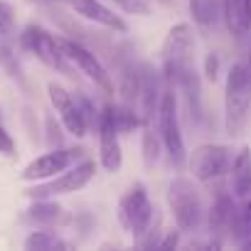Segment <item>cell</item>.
I'll return each instance as SVG.
<instances>
[{"label":"cell","instance_id":"obj_1","mask_svg":"<svg viewBox=\"0 0 251 251\" xmlns=\"http://www.w3.org/2000/svg\"><path fill=\"white\" fill-rule=\"evenodd\" d=\"M251 113V67L246 62L231 64L224 86V128L229 138H239Z\"/></svg>","mask_w":251,"mask_h":251},{"label":"cell","instance_id":"obj_2","mask_svg":"<svg viewBox=\"0 0 251 251\" xmlns=\"http://www.w3.org/2000/svg\"><path fill=\"white\" fill-rule=\"evenodd\" d=\"M163 79L168 86H177L180 79L195 69V32L190 23H177L163 40Z\"/></svg>","mask_w":251,"mask_h":251},{"label":"cell","instance_id":"obj_3","mask_svg":"<svg viewBox=\"0 0 251 251\" xmlns=\"http://www.w3.org/2000/svg\"><path fill=\"white\" fill-rule=\"evenodd\" d=\"M168 207L180 231H195L204 219V204H202L200 187L185 175L173 177V182L168 185Z\"/></svg>","mask_w":251,"mask_h":251},{"label":"cell","instance_id":"obj_4","mask_svg":"<svg viewBox=\"0 0 251 251\" xmlns=\"http://www.w3.org/2000/svg\"><path fill=\"white\" fill-rule=\"evenodd\" d=\"M158 131H160L163 148H165L173 168L182 170L187 165V148H185L180 113H177V94L168 84H165V91H163V99H160V108H158Z\"/></svg>","mask_w":251,"mask_h":251},{"label":"cell","instance_id":"obj_5","mask_svg":"<svg viewBox=\"0 0 251 251\" xmlns=\"http://www.w3.org/2000/svg\"><path fill=\"white\" fill-rule=\"evenodd\" d=\"M234 160V151L224 143H202L187 155V168L192 173V180L204 185H217L229 175Z\"/></svg>","mask_w":251,"mask_h":251},{"label":"cell","instance_id":"obj_6","mask_svg":"<svg viewBox=\"0 0 251 251\" xmlns=\"http://www.w3.org/2000/svg\"><path fill=\"white\" fill-rule=\"evenodd\" d=\"M96 175V163L91 158H84L79 163H74L72 168H67L64 173L50 177V180H42V182H35L25 195L30 200H50V197H62V195H72V192H79L84 190Z\"/></svg>","mask_w":251,"mask_h":251},{"label":"cell","instance_id":"obj_7","mask_svg":"<svg viewBox=\"0 0 251 251\" xmlns=\"http://www.w3.org/2000/svg\"><path fill=\"white\" fill-rule=\"evenodd\" d=\"M20 47L30 54H35L45 67L50 69H57L59 74L74 79V64L64 57L59 42H57V35H50L45 27L40 25H27L20 35Z\"/></svg>","mask_w":251,"mask_h":251},{"label":"cell","instance_id":"obj_8","mask_svg":"<svg viewBox=\"0 0 251 251\" xmlns=\"http://www.w3.org/2000/svg\"><path fill=\"white\" fill-rule=\"evenodd\" d=\"M118 222L121 226L128 231L131 236H143V231L148 229L153 214H155V207L148 197V190L143 182H133L128 190L123 192V197L118 200Z\"/></svg>","mask_w":251,"mask_h":251},{"label":"cell","instance_id":"obj_9","mask_svg":"<svg viewBox=\"0 0 251 251\" xmlns=\"http://www.w3.org/2000/svg\"><path fill=\"white\" fill-rule=\"evenodd\" d=\"M57 42H59L64 57H67L89 81H94V86H99V89H101L103 94H108V96L116 91L113 74L101 64V59H99L84 42H79V40H74V37H59V35H57Z\"/></svg>","mask_w":251,"mask_h":251},{"label":"cell","instance_id":"obj_10","mask_svg":"<svg viewBox=\"0 0 251 251\" xmlns=\"http://www.w3.org/2000/svg\"><path fill=\"white\" fill-rule=\"evenodd\" d=\"M84 158H86V151H84L81 146H76V148H67V146H62V148H50L47 153H42V155H37L32 163H27V165L23 168L20 177H23L25 182H42V180H50V177L64 173L67 168H72L74 163H79V160H84Z\"/></svg>","mask_w":251,"mask_h":251},{"label":"cell","instance_id":"obj_11","mask_svg":"<svg viewBox=\"0 0 251 251\" xmlns=\"http://www.w3.org/2000/svg\"><path fill=\"white\" fill-rule=\"evenodd\" d=\"M47 94H50V101L64 126V131L74 138H84L86 131H89V121L84 116V108L76 99V94H72L69 89H64L59 81H50L47 84Z\"/></svg>","mask_w":251,"mask_h":251},{"label":"cell","instance_id":"obj_12","mask_svg":"<svg viewBox=\"0 0 251 251\" xmlns=\"http://www.w3.org/2000/svg\"><path fill=\"white\" fill-rule=\"evenodd\" d=\"M64 3L84 20L94 23V25H101L116 35H126L128 32V23H126L121 15H116L111 8H106L99 0H64Z\"/></svg>","mask_w":251,"mask_h":251},{"label":"cell","instance_id":"obj_13","mask_svg":"<svg viewBox=\"0 0 251 251\" xmlns=\"http://www.w3.org/2000/svg\"><path fill=\"white\" fill-rule=\"evenodd\" d=\"M99 163L106 173H118L123 165V151H121V133L113 128V123L101 116L99 126Z\"/></svg>","mask_w":251,"mask_h":251},{"label":"cell","instance_id":"obj_14","mask_svg":"<svg viewBox=\"0 0 251 251\" xmlns=\"http://www.w3.org/2000/svg\"><path fill=\"white\" fill-rule=\"evenodd\" d=\"M229 185H231L234 197L239 200L251 195V148L249 146H241L234 153V160L229 168Z\"/></svg>","mask_w":251,"mask_h":251},{"label":"cell","instance_id":"obj_15","mask_svg":"<svg viewBox=\"0 0 251 251\" xmlns=\"http://www.w3.org/2000/svg\"><path fill=\"white\" fill-rule=\"evenodd\" d=\"M101 116L108 118L113 123V128L126 136V133H133L136 128H143V118H141V111H136V106L131 103H106L101 108Z\"/></svg>","mask_w":251,"mask_h":251},{"label":"cell","instance_id":"obj_16","mask_svg":"<svg viewBox=\"0 0 251 251\" xmlns=\"http://www.w3.org/2000/svg\"><path fill=\"white\" fill-rule=\"evenodd\" d=\"M222 15L231 37H244L251 30V0H222Z\"/></svg>","mask_w":251,"mask_h":251},{"label":"cell","instance_id":"obj_17","mask_svg":"<svg viewBox=\"0 0 251 251\" xmlns=\"http://www.w3.org/2000/svg\"><path fill=\"white\" fill-rule=\"evenodd\" d=\"M25 217L35 226L54 229L64 219V209H62L59 202H54V197H50V200H32V204H30V209H27Z\"/></svg>","mask_w":251,"mask_h":251},{"label":"cell","instance_id":"obj_18","mask_svg":"<svg viewBox=\"0 0 251 251\" xmlns=\"http://www.w3.org/2000/svg\"><path fill=\"white\" fill-rule=\"evenodd\" d=\"M25 249L30 251H54V249H72V244L67 239H62L54 229H47V226H40L37 231H32L25 244Z\"/></svg>","mask_w":251,"mask_h":251},{"label":"cell","instance_id":"obj_19","mask_svg":"<svg viewBox=\"0 0 251 251\" xmlns=\"http://www.w3.org/2000/svg\"><path fill=\"white\" fill-rule=\"evenodd\" d=\"M163 138L158 131V123H143V138H141V153H143V163L148 168H153L160 160L163 153Z\"/></svg>","mask_w":251,"mask_h":251},{"label":"cell","instance_id":"obj_20","mask_svg":"<svg viewBox=\"0 0 251 251\" xmlns=\"http://www.w3.org/2000/svg\"><path fill=\"white\" fill-rule=\"evenodd\" d=\"M190 15L200 27H209L217 20V0H190Z\"/></svg>","mask_w":251,"mask_h":251},{"label":"cell","instance_id":"obj_21","mask_svg":"<svg viewBox=\"0 0 251 251\" xmlns=\"http://www.w3.org/2000/svg\"><path fill=\"white\" fill-rule=\"evenodd\" d=\"M62 121H57L52 113L45 116V141L50 148H62L64 146V133H62Z\"/></svg>","mask_w":251,"mask_h":251},{"label":"cell","instance_id":"obj_22","mask_svg":"<svg viewBox=\"0 0 251 251\" xmlns=\"http://www.w3.org/2000/svg\"><path fill=\"white\" fill-rule=\"evenodd\" d=\"M15 32V8L8 0H0V37L8 40Z\"/></svg>","mask_w":251,"mask_h":251},{"label":"cell","instance_id":"obj_23","mask_svg":"<svg viewBox=\"0 0 251 251\" xmlns=\"http://www.w3.org/2000/svg\"><path fill=\"white\" fill-rule=\"evenodd\" d=\"M111 3L126 15H138V18L151 15V0H111Z\"/></svg>","mask_w":251,"mask_h":251},{"label":"cell","instance_id":"obj_24","mask_svg":"<svg viewBox=\"0 0 251 251\" xmlns=\"http://www.w3.org/2000/svg\"><path fill=\"white\" fill-rule=\"evenodd\" d=\"M0 155H5V158H15L18 155V146H15L13 136L8 133V128L3 126V121H0Z\"/></svg>","mask_w":251,"mask_h":251},{"label":"cell","instance_id":"obj_25","mask_svg":"<svg viewBox=\"0 0 251 251\" xmlns=\"http://www.w3.org/2000/svg\"><path fill=\"white\" fill-rule=\"evenodd\" d=\"M180 229L175 226V229H168V231H163L160 234V239H158V249H175V246H180Z\"/></svg>","mask_w":251,"mask_h":251},{"label":"cell","instance_id":"obj_26","mask_svg":"<svg viewBox=\"0 0 251 251\" xmlns=\"http://www.w3.org/2000/svg\"><path fill=\"white\" fill-rule=\"evenodd\" d=\"M217 74H219V54L209 52L207 59H204V76L209 81H217Z\"/></svg>","mask_w":251,"mask_h":251},{"label":"cell","instance_id":"obj_27","mask_svg":"<svg viewBox=\"0 0 251 251\" xmlns=\"http://www.w3.org/2000/svg\"><path fill=\"white\" fill-rule=\"evenodd\" d=\"M239 209H241V217H244L246 226L251 229V195H249V197H244V204H241Z\"/></svg>","mask_w":251,"mask_h":251},{"label":"cell","instance_id":"obj_28","mask_svg":"<svg viewBox=\"0 0 251 251\" xmlns=\"http://www.w3.org/2000/svg\"><path fill=\"white\" fill-rule=\"evenodd\" d=\"M239 246H241V249H251V229H249V234H246V239H244V241H241Z\"/></svg>","mask_w":251,"mask_h":251},{"label":"cell","instance_id":"obj_29","mask_svg":"<svg viewBox=\"0 0 251 251\" xmlns=\"http://www.w3.org/2000/svg\"><path fill=\"white\" fill-rule=\"evenodd\" d=\"M155 3H160V5H173V0H155Z\"/></svg>","mask_w":251,"mask_h":251},{"label":"cell","instance_id":"obj_30","mask_svg":"<svg viewBox=\"0 0 251 251\" xmlns=\"http://www.w3.org/2000/svg\"><path fill=\"white\" fill-rule=\"evenodd\" d=\"M246 64L251 67V50H249V57H246Z\"/></svg>","mask_w":251,"mask_h":251},{"label":"cell","instance_id":"obj_31","mask_svg":"<svg viewBox=\"0 0 251 251\" xmlns=\"http://www.w3.org/2000/svg\"><path fill=\"white\" fill-rule=\"evenodd\" d=\"M45 3H64V0H45Z\"/></svg>","mask_w":251,"mask_h":251},{"label":"cell","instance_id":"obj_32","mask_svg":"<svg viewBox=\"0 0 251 251\" xmlns=\"http://www.w3.org/2000/svg\"><path fill=\"white\" fill-rule=\"evenodd\" d=\"M0 121H3V108H0Z\"/></svg>","mask_w":251,"mask_h":251}]
</instances>
